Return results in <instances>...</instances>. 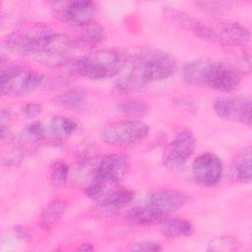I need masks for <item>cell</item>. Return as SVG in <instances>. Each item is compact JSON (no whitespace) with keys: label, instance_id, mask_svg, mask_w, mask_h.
I'll list each match as a JSON object with an SVG mask.
<instances>
[{"label":"cell","instance_id":"cell-1","mask_svg":"<svg viewBox=\"0 0 252 252\" xmlns=\"http://www.w3.org/2000/svg\"><path fill=\"white\" fill-rule=\"evenodd\" d=\"M185 83L192 86H208L214 90L230 93L240 84L239 74L230 66L213 59L188 62L182 72Z\"/></svg>","mask_w":252,"mask_h":252},{"label":"cell","instance_id":"cell-2","mask_svg":"<svg viewBox=\"0 0 252 252\" xmlns=\"http://www.w3.org/2000/svg\"><path fill=\"white\" fill-rule=\"evenodd\" d=\"M175 70L173 56L161 49L146 47L141 49L131 63V69L125 76L138 89L149 82L168 79Z\"/></svg>","mask_w":252,"mask_h":252},{"label":"cell","instance_id":"cell-3","mask_svg":"<svg viewBox=\"0 0 252 252\" xmlns=\"http://www.w3.org/2000/svg\"><path fill=\"white\" fill-rule=\"evenodd\" d=\"M127 57L118 49H97L72 64L73 72L90 80H102L116 76L126 66Z\"/></svg>","mask_w":252,"mask_h":252},{"label":"cell","instance_id":"cell-4","mask_svg":"<svg viewBox=\"0 0 252 252\" xmlns=\"http://www.w3.org/2000/svg\"><path fill=\"white\" fill-rule=\"evenodd\" d=\"M53 33L52 28L46 24H30L3 38L2 47L15 55L37 56Z\"/></svg>","mask_w":252,"mask_h":252},{"label":"cell","instance_id":"cell-5","mask_svg":"<svg viewBox=\"0 0 252 252\" xmlns=\"http://www.w3.org/2000/svg\"><path fill=\"white\" fill-rule=\"evenodd\" d=\"M45 82L39 72L22 64H11L1 71L0 92L3 96L27 95Z\"/></svg>","mask_w":252,"mask_h":252},{"label":"cell","instance_id":"cell-6","mask_svg":"<svg viewBox=\"0 0 252 252\" xmlns=\"http://www.w3.org/2000/svg\"><path fill=\"white\" fill-rule=\"evenodd\" d=\"M149 126L139 119H124L110 122L100 130L101 140L110 146L124 147L144 140Z\"/></svg>","mask_w":252,"mask_h":252},{"label":"cell","instance_id":"cell-7","mask_svg":"<svg viewBox=\"0 0 252 252\" xmlns=\"http://www.w3.org/2000/svg\"><path fill=\"white\" fill-rule=\"evenodd\" d=\"M196 148V139L190 130L179 131L165 147L162 154L164 167L171 171H180Z\"/></svg>","mask_w":252,"mask_h":252},{"label":"cell","instance_id":"cell-8","mask_svg":"<svg viewBox=\"0 0 252 252\" xmlns=\"http://www.w3.org/2000/svg\"><path fill=\"white\" fill-rule=\"evenodd\" d=\"M75 44V39L65 34L54 32L50 35L43 49L36 57L48 67L60 68L68 64L69 54Z\"/></svg>","mask_w":252,"mask_h":252},{"label":"cell","instance_id":"cell-9","mask_svg":"<svg viewBox=\"0 0 252 252\" xmlns=\"http://www.w3.org/2000/svg\"><path fill=\"white\" fill-rule=\"evenodd\" d=\"M55 13L64 21L82 27L94 21L97 12V6L94 2L76 0L67 2H53Z\"/></svg>","mask_w":252,"mask_h":252},{"label":"cell","instance_id":"cell-10","mask_svg":"<svg viewBox=\"0 0 252 252\" xmlns=\"http://www.w3.org/2000/svg\"><path fill=\"white\" fill-rule=\"evenodd\" d=\"M223 164L221 159L213 153L199 155L193 161L192 173L195 181L204 187L216 185L221 178Z\"/></svg>","mask_w":252,"mask_h":252},{"label":"cell","instance_id":"cell-11","mask_svg":"<svg viewBox=\"0 0 252 252\" xmlns=\"http://www.w3.org/2000/svg\"><path fill=\"white\" fill-rule=\"evenodd\" d=\"M214 110L222 119L251 125V100L248 96L218 97L214 101Z\"/></svg>","mask_w":252,"mask_h":252},{"label":"cell","instance_id":"cell-12","mask_svg":"<svg viewBox=\"0 0 252 252\" xmlns=\"http://www.w3.org/2000/svg\"><path fill=\"white\" fill-rule=\"evenodd\" d=\"M130 165V158L124 153L105 155L94 168V178L118 183L127 175Z\"/></svg>","mask_w":252,"mask_h":252},{"label":"cell","instance_id":"cell-13","mask_svg":"<svg viewBox=\"0 0 252 252\" xmlns=\"http://www.w3.org/2000/svg\"><path fill=\"white\" fill-rule=\"evenodd\" d=\"M166 14L178 26L187 30L188 32H191L201 39L221 46H226L224 40L217 32V30L204 24L200 20L175 9H168Z\"/></svg>","mask_w":252,"mask_h":252},{"label":"cell","instance_id":"cell-14","mask_svg":"<svg viewBox=\"0 0 252 252\" xmlns=\"http://www.w3.org/2000/svg\"><path fill=\"white\" fill-rule=\"evenodd\" d=\"M188 196L177 189H158L151 192L146 199V205L167 217L180 209L187 201Z\"/></svg>","mask_w":252,"mask_h":252},{"label":"cell","instance_id":"cell-15","mask_svg":"<svg viewBox=\"0 0 252 252\" xmlns=\"http://www.w3.org/2000/svg\"><path fill=\"white\" fill-rule=\"evenodd\" d=\"M216 30L224 40L226 46H245L250 40L249 30L236 22L219 21Z\"/></svg>","mask_w":252,"mask_h":252},{"label":"cell","instance_id":"cell-16","mask_svg":"<svg viewBox=\"0 0 252 252\" xmlns=\"http://www.w3.org/2000/svg\"><path fill=\"white\" fill-rule=\"evenodd\" d=\"M77 128L78 125L73 119L60 115L53 116L44 125L45 138L55 143L64 142L76 132Z\"/></svg>","mask_w":252,"mask_h":252},{"label":"cell","instance_id":"cell-17","mask_svg":"<svg viewBox=\"0 0 252 252\" xmlns=\"http://www.w3.org/2000/svg\"><path fill=\"white\" fill-rule=\"evenodd\" d=\"M166 217L148 205L136 206L129 209L125 214V220L136 225H152L164 220Z\"/></svg>","mask_w":252,"mask_h":252},{"label":"cell","instance_id":"cell-18","mask_svg":"<svg viewBox=\"0 0 252 252\" xmlns=\"http://www.w3.org/2000/svg\"><path fill=\"white\" fill-rule=\"evenodd\" d=\"M89 93L83 88L69 89L53 98L55 105L69 108V109H82L89 102Z\"/></svg>","mask_w":252,"mask_h":252},{"label":"cell","instance_id":"cell-19","mask_svg":"<svg viewBox=\"0 0 252 252\" xmlns=\"http://www.w3.org/2000/svg\"><path fill=\"white\" fill-rule=\"evenodd\" d=\"M80 28L81 31L75 41L83 46L90 48L96 47L106 38V32L104 28L94 20Z\"/></svg>","mask_w":252,"mask_h":252},{"label":"cell","instance_id":"cell-20","mask_svg":"<svg viewBox=\"0 0 252 252\" xmlns=\"http://www.w3.org/2000/svg\"><path fill=\"white\" fill-rule=\"evenodd\" d=\"M135 197V193L127 188L119 187L117 183L110 186L102 198L97 203L98 205L109 208V209H116L123 207L133 201Z\"/></svg>","mask_w":252,"mask_h":252},{"label":"cell","instance_id":"cell-21","mask_svg":"<svg viewBox=\"0 0 252 252\" xmlns=\"http://www.w3.org/2000/svg\"><path fill=\"white\" fill-rule=\"evenodd\" d=\"M67 207L68 203L66 200L54 199L50 201L45 205L40 213L38 221L39 226L45 230L52 228L62 218Z\"/></svg>","mask_w":252,"mask_h":252},{"label":"cell","instance_id":"cell-22","mask_svg":"<svg viewBox=\"0 0 252 252\" xmlns=\"http://www.w3.org/2000/svg\"><path fill=\"white\" fill-rule=\"evenodd\" d=\"M159 231L168 238L188 237L194 232V226L187 220L171 219L160 222Z\"/></svg>","mask_w":252,"mask_h":252},{"label":"cell","instance_id":"cell-23","mask_svg":"<svg viewBox=\"0 0 252 252\" xmlns=\"http://www.w3.org/2000/svg\"><path fill=\"white\" fill-rule=\"evenodd\" d=\"M42 111V105L36 102H29L16 107H9L7 109H3L1 113V120L4 122L5 120L14 121L18 118L25 119H32L38 116Z\"/></svg>","mask_w":252,"mask_h":252},{"label":"cell","instance_id":"cell-24","mask_svg":"<svg viewBox=\"0 0 252 252\" xmlns=\"http://www.w3.org/2000/svg\"><path fill=\"white\" fill-rule=\"evenodd\" d=\"M233 174L240 182L249 183L251 181V148L242 149L236 156L233 162Z\"/></svg>","mask_w":252,"mask_h":252},{"label":"cell","instance_id":"cell-25","mask_svg":"<svg viewBox=\"0 0 252 252\" xmlns=\"http://www.w3.org/2000/svg\"><path fill=\"white\" fill-rule=\"evenodd\" d=\"M115 109L122 115L131 118L144 117L150 111L149 104L146 101L140 99H131L118 102L115 105Z\"/></svg>","mask_w":252,"mask_h":252},{"label":"cell","instance_id":"cell-26","mask_svg":"<svg viewBox=\"0 0 252 252\" xmlns=\"http://www.w3.org/2000/svg\"><path fill=\"white\" fill-rule=\"evenodd\" d=\"M45 138L44 125L40 122H32L25 126L19 133V141L24 145H33Z\"/></svg>","mask_w":252,"mask_h":252},{"label":"cell","instance_id":"cell-27","mask_svg":"<svg viewBox=\"0 0 252 252\" xmlns=\"http://www.w3.org/2000/svg\"><path fill=\"white\" fill-rule=\"evenodd\" d=\"M69 176V165L61 159L54 160L49 168V178L53 186L61 187L63 186Z\"/></svg>","mask_w":252,"mask_h":252},{"label":"cell","instance_id":"cell-28","mask_svg":"<svg viewBox=\"0 0 252 252\" xmlns=\"http://www.w3.org/2000/svg\"><path fill=\"white\" fill-rule=\"evenodd\" d=\"M236 240L231 236H218L213 238L208 244V251L231 250L236 246Z\"/></svg>","mask_w":252,"mask_h":252},{"label":"cell","instance_id":"cell-29","mask_svg":"<svg viewBox=\"0 0 252 252\" xmlns=\"http://www.w3.org/2000/svg\"><path fill=\"white\" fill-rule=\"evenodd\" d=\"M130 251H147V252H158L161 250L159 243L155 241H139L135 242L129 248Z\"/></svg>","mask_w":252,"mask_h":252},{"label":"cell","instance_id":"cell-30","mask_svg":"<svg viewBox=\"0 0 252 252\" xmlns=\"http://www.w3.org/2000/svg\"><path fill=\"white\" fill-rule=\"evenodd\" d=\"M196 7H198L199 10L207 13L220 12L226 8V6L220 2H198L196 3Z\"/></svg>","mask_w":252,"mask_h":252},{"label":"cell","instance_id":"cell-31","mask_svg":"<svg viewBox=\"0 0 252 252\" xmlns=\"http://www.w3.org/2000/svg\"><path fill=\"white\" fill-rule=\"evenodd\" d=\"M0 136H1V142L3 144L6 143H10L12 138H13V134L11 129L8 127V125H6L5 123H1V130H0Z\"/></svg>","mask_w":252,"mask_h":252},{"label":"cell","instance_id":"cell-32","mask_svg":"<svg viewBox=\"0 0 252 252\" xmlns=\"http://www.w3.org/2000/svg\"><path fill=\"white\" fill-rule=\"evenodd\" d=\"M14 230H15V233L17 234V236L21 239L27 240L32 237L29 228L26 227L25 225H17L14 227Z\"/></svg>","mask_w":252,"mask_h":252},{"label":"cell","instance_id":"cell-33","mask_svg":"<svg viewBox=\"0 0 252 252\" xmlns=\"http://www.w3.org/2000/svg\"><path fill=\"white\" fill-rule=\"evenodd\" d=\"M76 250H78V251H92L93 246L89 243H84V244H81L80 246H78Z\"/></svg>","mask_w":252,"mask_h":252}]
</instances>
